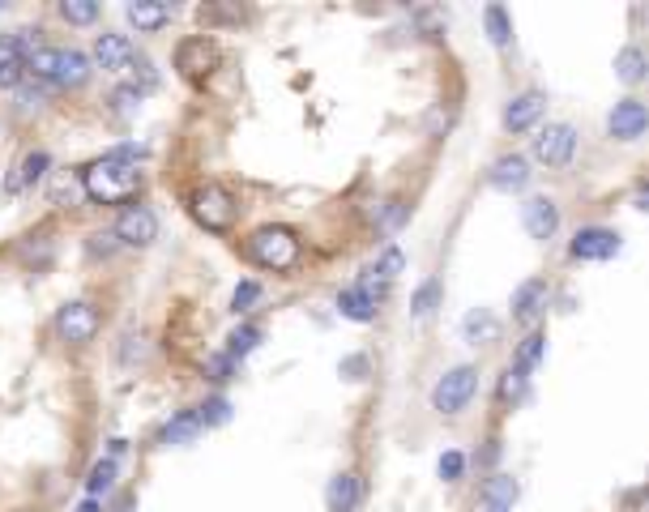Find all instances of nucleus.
Instances as JSON below:
<instances>
[{
	"label": "nucleus",
	"mask_w": 649,
	"mask_h": 512,
	"mask_svg": "<svg viewBox=\"0 0 649 512\" xmlns=\"http://www.w3.org/2000/svg\"><path fill=\"white\" fill-rule=\"evenodd\" d=\"M142 188V171L128 158H115V154H103L95 166H85L82 176V193L90 201H103V206H115V201H128V196Z\"/></svg>",
	"instance_id": "nucleus-1"
},
{
	"label": "nucleus",
	"mask_w": 649,
	"mask_h": 512,
	"mask_svg": "<svg viewBox=\"0 0 649 512\" xmlns=\"http://www.w3.org/2000/svg\"><path fill=\"white\" fill-rule=\"evenodd\" d=\"M244 252H248L253 265L283 274V269H291V265L299 261V236L291 226H261V231H253V239H248Z\"/></svg>",
	"instance_id": "nucleus-2"
},
{
	"label": "nucleus",
	"mask_w": 649,
	"mask_h": 512,
	"mask_svg": "<svg viewBox=\"0 0 649 512\" xmlns=\"http://www.w3.org/2000/svg\"><path fill=\"white\" fill-rule=\"evenodd\" d=\"M188 209H193V218H197L205 231H214V236L231 231V222H235V196L226 193L223 184H201V188H193Z\"/></svg>",
	"instance_id": "nucleus-3"
},
{
	"label": "nucleus",
	"mask_w": 649,
	"mask_h": 512,
	"mask_svg": "<svg viewBox=\"0 0 649 512\" xmlns=\"http://www.w3.org/2000/svg\"><path fill=\"white\" fill-rule=\"evenodd\" d=\"M474 393H479V372H474L470 363H462V367H453V372H444L436 380V388H432V406H436L440 415H462Z\"/></svg>",
	"instance_id": "nucleus-4"
},
{
	"label": "nucleus",
	"mask_w": 649,
	"mask_h": 512,
	"mask_svg": "<svg viewBox=\"0 0 649 512\" xmlns=\"http://www.w3.org/2000/svg\"><path fill=\"white\" fill-rule=\"evenodd\" d=\"M56 333H60V342H69V346L95 342V333H99V312H95V304H85V299L65 304L56 312Z\"/></svg>",
	"instance_id": "nucleus-5"
},
{
	"label": "nucleus",
	"mask_w": 649,
	"mask_h": 512,
	"mask_svg": "<svg viewBox=\"0 0 649 512\" xmlns=\"http://www.w3.org/2000/svg\"><path fill=\"white\" fill-rule=\"evenodd\" d=\"M175 69L188 77V82H205L214 69H218V43L205 39V35H193L175 47Z\"/></svg>",
	"instance_id": "nucleus-6"
},
{
	"label": "nucleus",
	"mask_w": 649,
	"mask_h": 512,
	"mask_svg": "<svg viewBox=\"0 0 649 512\" xmlns=\"http://www.w3.org/2000/svg\"><path fill=\"white\" fill-rule=\"evenodd\" d=\"M577 154V128L573 125H547L534 137V158L543 166H568Z\"/></svg>",
	"instance_id": "nucleus-7"
},
{
	"label": "nucleus",
	"mask_w": 649,
	"mask_h": 512,
	"mask_svg": "<svg viewBox=\"0 0 649 512\" xmlns=\"http://www.w3.org/2000/svg\"><path fill=\"white\" fill-rule=\"evenodd\" d=\"M112 236L120 239V244H133V248H150L158 239V218L150 206H128L120 218H115Z\"/></svg>",
	"instance_id": "nucleus-8"
},
{
	"label": "nucleus",
	"mask_w": 649,
	"mask_h": 512,
	"mask_svg": "<svg viewBox=\"0 0 649 512\" xmlns=\"http://www.w3.org/2000/svg\"><path fill=\"white\" fill-rule=\"evenodd\" d=\"M620 248H624V239H620V231H611V226H585V231H577V239L568 244V252H573L577 261H611Z\"/></svg>",
	"instance_id": "nucleus-9"
},
{
	"label": "nucleus",
	"mask_w": 649,
	"mask_h": 512,
	"mask_svg": "<svg viewBox=\"0 0 649 512\" xmlns=\"http://www.w3.org/2000/svg\"><path fill=\"white\" fill-rule=\"evenodd\" d=\"M645 125H649V111L641 98H624V103H615V111L607 115V133L615 141H636L645 137Z\"/></svg>",
	"instance_id": "nucleus-10"
},
{
	"label": "nucleus",
	"mask_w": 649,
	"mask_h": 512,
	"mask_svg": "<svg viewBox=\"0 0 649 512\" xmlns=\"http://www.w3.org/2000/svg\"><path fill=\"white\" fill-rule=\"evenodd\" d=\"M522 226L530 239H551L560 231V206L551 196H530L522 206Z\"/></svg>",
	"instance_id": "nucleus-11"
},
{
	"label": "nucleus",
	"mask_w": 649,
	"mask_h": 512,
	"mask_svg": "<svg viewBox=\"0 0 649 512\" xmlns=\"http://www.w3.org/2000/svg\"><path fill=\"white\" fill-rule=\"evenodd\" d=\"M35 47L30 43L26 30H17V35H0V85L9 90V85L22 82V65H26V52Z\"/></svg>",
	"instance_id": "nucleus-12"
},
{
	"label": "nucleus",
	"mask_w": 649,
	"mask_h": 512,
	"mask_svg": "<svg viewBox=\"0 0 649 512\" xmlns=\"http://www.w3.org/2000/svg\"><path fill=\"white\" fill-rule=\"evenodd\" d=\"M338 312L346 320H359V325H367V320H376V312H381V295H376V286H372V282L346 286V291H338Z\"/></svg>",
	"instance_id": "nucleus-13"
},
{
	"label": "nucleus",
	"mask_w": 649,
	"mask_h": 512,
	"mask_svg": "<svg viewBox=\"0 0 649 512\" xmlns=\"http://www.w3.org/2000/svg\"><path fill=\"white\" fill-rule=\"evenodd\" d=\"M543 111H547V98L538 95V90H525V95H517L504 107V128L508 133H530L543 120Z\"/></svg>",
	"instance_id": "nucleus-14"
},
{
	"label": "nucleus",
	"mask_w": 649,
	"mask_h": 512,
	"mask_svg": "<svg viewBox=\"0 0 649 512\" xmlns=\"http://www.w3.org/2000/svg\"><path fill=\"white\" fill-rule=\"evenodd\" d=\"M487 184H492L495 193H522L525 184H530V163H525L522 154H504V158L492 163Z\"/></svg>",
	"instance_id": "nucleus-15"
},
{
	"label": "nucleus",
	"mask_w": 649,
	"mask_h": 512,
	"mask_svg": "<svg viewBox=\"0 0 649 512\" xmlns=\"http://www.w3.org/2000/svg\"><path fill=\"white\" fill-rule=\"evenodd\" d=\"M547 282L543 277H530V282H522L517 286V295H513V320H522V325H534L543 312H547Z\"/></svg>",
	"instance_id": "nucleus-16"
},
{
	"label": "nucleus",
	"mask_w": 649,
	"mask_h": 512,
	"mask_svg": "<svg viewBox=\"0 0 649 512\" xmlns=\"http://www.w3.org/2000/svg\"><path fill=\"white\" fill-rule=\"evenodd\" d=\"M95 55H99L103 69H128L133 65V39L128 35H115V30H103L99 43H95Z\"/></svg>",
	"instance_id": "nucleus-17"
},
{
	"label": "nucleus",
	"mask_w": 649,
	"mask_h": 512,
	"mask_svg": "<svg viewBox=\"0 0 649 512\" xmlns=\"http://www.w3.org/2000/svg\"><path fill=\"white\" fill-rule=\"evenodd\" d=\"M359 499H364V487H359V474H338L334 483H329V491H324V504H329V512H354L359 508Z\"/></svg>",
	"instance_id": "nucleus-18"
},
{
	"label": "nucleus",
	"mask_w": 649,
	"mask_h": 512,
	"mask_svg": "<svg viewBox=\"0 0 649 512\" xmlns=\"http://www.w3.org/2000/svg\"><path fill=\"white\" fill-rule=\"evenodd\" d=\"M85 77H90V55L77 52V47H69V52H60L56 55V77L52 82L56 85H85Z\"/></svg>",
	"instance_id": "nucleus-19"
},
{
	"label": "nucleus",
	"mask_w": 649,
	"mask_h": 512,
	"mask_svg": "<svg viewBox=\"0 0 649 512\" xmlns=\"http://www.w3.org/2000/svg\"><path fill=\"white\" fill-rule=\"evenodd\" d=\"M522 496V487L517 478H508V474H492L487 483H483V504H492V508H513Z\"/></svg>",
	"instance_id": "nucleus-20"
},
{
	"label": "nucleus",
	"mask_w": 649,
	"mask_h": 512,
	"mask_svg": "<svg viewBox=\"0 0 649 512\" xmlns=\"http://www.w3.org/2000/svg\"><path fill=\"white\" fill-rule=\"evenodd\" d=\"M193 436H201L197 410H180V415L167 418V423H163V431H158V440H163V444H188Z\"/></svg>",
	"instance_id": "nucleus-21"
},
{
	"label": "nucleus",
	"mask_w": 649,
	"mask_h": 512,
	"mask_svg": "<svg viewBox=\"0 0 649 512\" xmlns=\"http://www.w3.org/2000/svg\"><path fill=\"white\" fill-rule=\"evenodd\" d=\"M462 333H466V342H474V346H479V342H495V337H500V320H495L487 307H474V312L462 320Z\"/></svg>",
	"instance_id": "nucleus-22"
},
{
	"label": "nucleus",
	"mask_w": 649,
	"mask_h": 512,
	"mask_svg": "<svg viewBox=\"0 0 649 512\" xmlns=\"http://www.w3.org/2000/svg\"><path fill=\"white\" fill-rule=\"evenodd\" d=\"M128 22L137 30H158L171 22V9L167 5H145V0H137V5H128Z\"/></svg>",
	"instance_id": "nucleus-23"
},
{
	"label": "nucleus",
	"mask_w": 649,
	"mask_h": 512,
	"mask_svg": "<svg viewBox=\"0 0 649 512\" xmlns=\"http://www.w3.org/2000/svg\"><path fill=\"white\" fill-rule=\"evenodd\" d=\"M615 77L628 85L645 82V52H641V47H624V52L615 55Z\"/></svg>",
	"instance_id": "nucleus-24"
},
{
	"label": "nucleus",
	"mask_w": 649,
	"mask_h": 512,
	"mask_svg": "<svg viewBox=\"0 0 649 512\" xmlns=\"http://www.w3.org/2000/svg\"><path fill=\"white\" fill-rule=\"evenodd\" d=\"M56 55H60V47H30L22 69L35 73L39 82H52V77H56Z\"/></svg>",
	"instance_id": "nucleus-25"
},
{
	"label": "nucleus",
	"mask_w": 649,
	"mask_h": 512,
	"mask_svg": "<svg viewBox=\"0 0 649 512\" xmlns=\"http://www.w3.org/2000/svg\"><path fill=\"white\" fill-rule=\"evenodd\" d=\"M495 397L504 406H513V402H522L525 397V372L517 367V363H508L504 372H500V385H495Z\"/></svg>",
	"instance_id": "nucleus-26"
},
{
	"label": "nucleus",
	"mask_w": 649,
	"mask_h": 512,
	"mask_svg": "<svg viewBox=\"0 0 649 512\" xmlns=\"http://www.w3.org/2000/svg\"><path fill=\"white\" fill-rule=\"evenodd\" d=\"M483 22H487V39H492L495 47H508V43H513V22H508V14L500 5H487Z\"/></svg>",
	"instance_id": "nucleus-27"
},
{
	"label": "nucleus",
	"mask_w": 649,
	"mask_h": 512,
	"mask_svg": "<svg viewBox=\"0 0 649 512\" xmlns=\"http://www.w3.org/2000/svg\"><path fill=\"white\" fill-rule=\"evenodd\" d=\"M226 342H231V346H226V359L240 363L248 350H256V342H261V329H256V325H240V329L226 337Z\"/></svg>",
	"instance_id": "nucleus-28"
},
{
	"label": "nucleus",
	"mask_w": 649,
	"mask_h": 512,
	"mask_svg": "<svg viewBox=\"0 0 649 512\" xmlns=\"http://www.w3.org/2000/svg\"><path fill=\"white\" fill-rule=\"evenodd\" d=\"M543 355H547V337H543V333H525V342L522 346H517V367H522V372H530V367H538V363H543Z\"/></svg>",
	"instance_id": "nucleus-29"
},
{
	"label": "nucleus",
	"mask_w": 649,
	"mask_h": 512,
	"mask_svg": "<svg viewBox=\"0 0 649 512\" xmlns=\"http://www.w3.org/2000/svg\"><path fill=\"white\" fill-rule=\"evenodd\" d=\"M60 17L73 22V26H90V22L99 17V5H90V0H65V5H60Z\"/></svg>",
	"instance_id": "nucleus-30"
},
{
	"label": "nucleus",
	"mask_w": 649,
	"mask_h": 512,
	"mask_svg": "<svg viewBox=\"0 0 649 512\" xmlns=\"http://www.w3.org/2000/svg\"><path fill=\"white\" fill-rule=\"evenodd\" d=\"M47 166H52V158H47L43 150L26 154V158H22V166H17V184H35V180H43V176H47Z\"/></svg>",
	"instance_id": "nucleus-31"
},
{
	"label": "nucleus",
	"mask_w": 649,
	"mask_h": 512,
	"mask_svg": "<svg viewBox=\"0 0 649 512\" xmlns=\"http://www.w3.org/2000/svg\"><path fill=\"white\" fill-rule=\"evenodd\" d=\"M112 483H115V461L112 457L95 461V470H90V478H85V487H90V499L99 496V491H112Z\"/></svg>",
	"instance_id": "nucleus-32"
},
{
	"label": "nucleus",
	"mask_w": 649,
	"mask_h": 512,
	"mask_svg": "<svg viewBox=\"0 0 649 512\" xmlns=\"http://www.w3.org/2000/svg\"><path fill=\"white\" fill-rule=\"evenodd\" d=\"M436 304H440V282H424L419 295H414V316L427 320L432 312H436Z\"/></svg>",
	"instance_id": "nucleus-33"
},
{
	"label": "nucleus",
	"mask_w": 649,
	"mask_h": 512,
	"mask_svg": "<svg viewBox=\"0 0 649 512\" xmlns=\"http://www.w3.org/2000/svg\"><path fill=\"white\" fill-rule=\"evenodd\" d=\"M137 103H142V90H137V85H115L112 90V107L120 111V115H133Z\"/></svg>",
	"instance_id": "nucleus-34"
},
{
	"label": "nucleus",
	"mask_w": 649,
	"mask_h": 512,
	"mask_svg": "<svg viewBox=\"0 0 649 512\" xmlns=\"http://www.w3.org/2000/svg\"><path fill=\"white\" fill-rule=\"evenodd\" d=\"M462 470H466V457H462L457 448H449V453L436 461V474L444 478V483H457V478H462Z\"/></svg>",
	"instance_id": "nucleus-35"
},
{
	"label": "nucleus",
	"mask_w": 649,
	"mask_h": 512,
	"mask_svg": "<svg viewBox=\"0 0 649 512\" xmlns=\"http://www.w3.org/2000/svg\"><path fill=\"white\" fill-rule=\"evenodd\" d=\"M402 265H406V261H402V252H397V248H384L381 256H376V269H372V274H381L384 282H394V277L402 274Z\"/></svg>",
	"instance_id": "nucleus-36"
},
{
	"label": "nucleus",
	"mask_w": 649,
	"mask_h": 512,
	"mask_svg": "<svg viewBox=\"0 0 649 512\" xmlns=\"http://www.w3.org/2000/svg\"><path fill=\"white\" fill-rule=\"evenodd\" d=\"M197 418H201V427H210V423H226V418H231V406H226L223 397H214L210 406H201L197 410Z\"/></svg>",
	"instance_id": "nucleus-37"
},
{
	"label": "nucleus",
	"mask_w": 649,
	"mask_h": 512,
	"mask_svg": "<svg viewBox=\"0 0 649 512\" xmlns=\"http://www.w3.org/2000/svg\"><path fill=\"white\" fill-rule=\"evenodd\" d=\"M261 299V286L256 282H244V286H235V295H231V307L235 312H248V304H256Z\"/></svg>",
	"instance_id": "nucleus-38"
},
{
	"label": "nucleus",
	"mask_w": 649,
	"mask_h": 512,
	"mask_svg": "<svg viewBox=\"0 0 649 512\" xmlns=\"http://www.w3.org/2000/svg\"><path fill=\"white\" fill-rule=\"evenodd\" d=\"M120 248V239L107 231V236H90V256H112V252Z\"/></svg>",
	"instance_id": "nucleus-39"
},
{
	"label": "nucleus",
	"mask_w": 649,
	"mask_h": 512,
	"mask_svg": "<svg viewBox=\"0 0 649 512\" xmlns=\"http://www.w3.org/2000/svg\"><path fill=\"white\" fill-rule=\"evenodd\" d=\"M402 218H406V206H402V201H389V206L381 209V218H376V222H381L384 231H394V226H397Z\"/></svg>",
	"instance_id": "nucleus-40"
},
{
	"label": "nucleus",
	"mask_w": 649,
	"mask_h": 512,
	"mask_svg": "<svg viewBox=\"0 0 649 512\" xmlns=\"http://www.w3.org/2000/svg\"><path fill=\"white\" fill-rule=\"evenodd\" d=\"M77 193H82V184H77V180H56V188H52V196H56V201H65V196L73 201Z\"/></svg>",
	"instance_id": "nucleus-41"
},
{
	"label": "nucleus",
	"mask_w": 649,
	"mask_h": 512,
	"mask_svg": "<svg viewBox=\"0 0 649 512\" xmlns=\"http://www.w3.org/2000/svg\"><path fill=\"white\" fill-rule=\"evenodd\" d=\"M364 367H367V363L359 359V355H354V359H346V363H342V376H351V380H359V372H364Z\"/></svg>",
	"instance_id": "nucleus-42"
},
{
	"label": "nucleus",
	"mask_w": 649,
	"mask_h": 512,
	"mask_svg": "<svg viewBox=\"0 0 649 512\" xmlns=\"http://www.w3.org/2000/svg\"><path fill=\"white\" fill-rule=\"evenodd\" d=\"M77 512H99V499H82V504H77Z\"/></svg>",
	"instance_id": "nucleus-43"
},
{
	"label": "nucleus",
	"mask_w": 649,
	"mask_h": 512,
	"mask_svg": "<svg viewBox=\"0 0 649 512\" xmlns=\"http://www.w3.org/2000/svg\"><path fill=\"white\" fill-rule=\"evenodd\" d=\"M479 512H513V508H492V504H483Z\"/></svg>",
	"instance_id": "nucleus-44"
}]
</instances>
